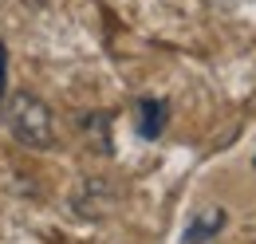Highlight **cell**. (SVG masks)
Segmentation results:
<instances>
[{
    "label": "cell",
    "instance_id": "cell-1",
    "mask_svg": "<svg viewBox=\"0 0 256 244\" xmlns=\"http://www.w3.org/2000/svg\"><path fill=\"white\" fill-rule=\"evenodd\" d=\"M8 130L20 146L28 150H52L56 130H52V106L32 91L8 94Z\"/></svg>",
    "mask_w": 256,
    "mask_h": 244
},
{
    "label": "cell",
    "instance_id": "cell-4",
    "mask_svg": "<svg viewBox=\"0 0 256 244\" xmlns=\"http://www.w3.org/2000/svg\"><path fill=\"white\" fill-rule=\"evenodd\" d=\"M0 94H8V48L0 44Z\"/></svg>",
    "mask_w": 256,
    "mask_h": 244
},
{
    "label": "cell",
    "instance_id": "cell-2",
    "mask_svg": "<svg viewBox=\"0 0 256 244\" xmlns=\"http://www.w3.org/2000/svg\"><path fill=\"white\" fill-rule=\"evenodd\" d=\"M166 122H170V106H166L162 98H142V102H138V134H142L146 142L162 138Z\"/></svg>",
    "mask_w": 256,
    "mask_h": 244
},
{
    "label": "cell",
    "instance_id": "cell-3",
    "mask_svg": "<svg viewBox=\"0 0 256 244\" xmlns=\"http://www.w3.org/2000/svg\"><path fill=\"white\" fill-rule=\"evenodd\" d=\"M221 224H224V213H221V209L201 213L190 228H186V244H205V240H213V236L221 232Z\"/></svg>",
    "mask_w": 256,
    "mask_h": 244
}]
</instances>
